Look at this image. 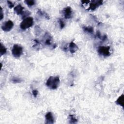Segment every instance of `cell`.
I'll use <instances>...</instances> for the list:
<instances>
[{
  "label": "cell",
  "mask_w": 124,
  "mask_h": 124,
  "mask_svg": "<svg viewBox=\"0 0 124 124\" xmlns=\"http://www.w3.org/2000/svg\"><path fill=\"white\" fill-rule=\"evenodd\" d=\"M60 83V78L58 76L50 77L46 82V85L49 88L54 90L58 88Z\"/></svg>",
  "instance_id": "cell-1"
},
{
  "label": "cell",
  "mask_w": 124,
  "mask_h": 124,
  "mask_svg": "<svg viewBox=\"0 0 124 124\" xmlns=\"http://www.w3.org/2000/svg\"><path fill=\"white\" fill-rule=\"evenodd\" d=\"M33 24V19L32 17H27L21 22L20 27L22 30H26L31 27Z\"/></svg>",
  "instance_id": "cell-2"
},
{
  "label": "cell",
  "mask_w": 124,
  "mask_h": 124,
  "mask_svg": "<svg viewBox=\"0 0 124 124\" xmlns=\"http://www.w3.org/2000/svg\"><path fill=\"white\" fill-rule=\"evenodd\" d=\"M23 53V47L17 44L13 46L12 49V54L13 56L16 58H19Z\"/></svg>",
  "instance_id": "cell-3"
},
{
  "label": "cell",
  "mask_w": 124,
  "mask_h": 124,
  "mask_svg": "<svg viewBox=\"0 0 124 124\" xmlns=\"http://www.w3.org/2000/svg\"><path fill=\"white\" fill-rule=\"evenodd\" d=\"M109 50L110 46H99L97 51L99 55L104 57H108L110 54Z\"/></svg>",
  "instance_id": "cell-4"
},
{
  "label": "cell",
  "mask_w": 124,
  "mask_h": 124,
  "mask_svg": "<svg viewBox=\"0 0 124 124\" xmlns=\"http://www.w3.org/2000/svg\"><path fill=\"white\" fill-rule=\"evenodd\" d=\"M14 26L13 22L11 20H8L3 23L1 26L2 30L6 32L10 31Z\"/></svg>",
  "instance_id": "cell-5"
},
{
  "label": "cell",
  "mask_w": 124,
  "mask_h": 124,
  "mask_svg": "<svg viewBox=\"0 0 124 124\" xmlns=\"http://www.w3.org/2000/svg\"><path fill=\"white\" fill-rule=\"evenodd\" d=\"M62 14L66 19H70L72 17V10L70 7H65L62 10Z\"/></svg>",
  "instance_id": "cell-6"
},
{
  "label": "cell",
  "mask_w": 124,
  "mask_h": 124,
  "mask_svg": "<svg viewBox=\"0 0 124 124\" xmlns=\"http://www.w3.org/2000/svg\"><path fill=\"white\" fill-rule=\"evenodd\" d=\"M102 0H93L92 1L89 5V9L91 10H94L100 5L102 4Z\"/></svg>",
  "instance_id": "cell-7"
},
{
  "label": "cell",
  "mask_w": 124,
  "mask_h": 124,
  "mask_svg": "<svg viewBox=\"0 0 124 124\" xmlns=\"http://www.w3.org/2000/svg\"><path fill=\"white\" fill-rule=\"evenodd\" d=\"M46 123L51 124H53L54 122V119L53 115L51 112H48L45 115Z\"/></svg>",
  "instance_id": "cell-8"
},
{
  "label": "cell",
  "mask_w": 124,
  "mask_h": 124,
  "mask_svg": "<svg viewBox=\"0 0 124 124\" xmlns=\"http://www.w3.org/2000/svg\"><path fill=\"white\" fill-rule=\"evenodd\" d=\"M69 48L70 52L72 54L75 53L78 49V46H77V45L73 41H72L71 43H70L69 45Z\"/></svg>",
  "instance_id": "cell-9"
},
{
  "label": "cell",
  "mask_w": 124,
  "mask_h": 124,
  "mask_svg": "<svg viewBox=\"0 0 124 124\" xmlns=\"http://www.w3.org/2000/svg\"><path fill=\"white\" fill-rule=\"evenodd\" d=\"M52 43V38L50 34L46 33L45 36L44 44L46 46H51Z\"/></svg>",
  "instance_id": "cell-10"
},
{
  "label": "cell",
  "mask_w": 124,
  "mask_h": 124,
  "mask_svg": "<svg viewBox=\"0 0 124 124\" xmlns=\"http://www.w3.org/2000/svg\"><path fill=\"white\" fill-rule=\"evenodd\" d=\"M23 9H24V7L23 6H22V5L20 4H18L17 5H16L15 8H14V11L18 15H21L23 13Z\"/></svg>",
  "instance_id": "cell-11"
},
{
  "label": "cell",
  "mask_w": 124,
  "mask_h": 124,
  "mask_svg": "<svg viewBox=\"0 0 124 124\" xmlns=\"http://www.w3.org/2000/svg\"><path fill=\"white\" fill-rule=\"evenodd\" d=\"M124 94H123L118 98V99L116 100L115 103L117 105H120V106H122V107H124Z\"/></svg>",
  "instance_id": "cell-12"
},
{
  "label": "cell",
  "mask_w": 124,
  "mask_h": 124,
  "mask_svg": "<svg viewBox=\"0 0 124 124\" xmlns=\"http://www.w3.org/2000/svg\"><path fill=\"white\" fill-rule=\"evenodd\" d=\"M69 123L71 124H75L77 123L78 119L76 118V117L73 115H70L69 116Z\"/></svg>",
  "instance_id": "cell-13"
},
{
  "label": "cell",
  "mask_w": 124,
  "mask_h": 124,
  "mask_svg": "<svg viewBox=\"0 0 124 124\" xmlns=\"http://www.w3.org/2000/svg\"><path fill=\"white\" fill-rule=\"evenodd\" d=\"M83 30H84V31L88 32L89 33H92L93 31V27L91 26H88V27L84 26L83 27Z\"/></svg>",
  "instance_id": "cell-14"
},
{
  "label": "cell",
  "mask_w": 124,
  "mask_h": 124,
  "mask_svg": "<svg viewBox=\"0 0 124 124\" xmlns=\"http://www.w3.org/2000/svg\"><path fill=\"white\" fill-rule=\"evenodd\" d=\"M7 51V49L5 48V47L4 46H3L2 43L0 44V53L1 55H3L4 54H5L6 53Z\"/></svg>",
  "instance_id": "cell-15"
},
{
  "label": "cell",
  "mask_w": 124,
  "mask_h": 124,
  "mask_svg": "<svg viewBox=\"0 0 124 124\" xmlns=\"http://www.w3.org/2000/svg\"><path fill=\"white\" fill-rule=\"evenodd\" d=\"M24 2L29 6H32L34 5L35 2L33 0H26L24 1Z\"/></svg>",
  "instance_id": "cell-16"
},
{
  "label": "cell",
  "mask_w": 124,
  "mask_h": 124,
  "mask_svg": "<svg viewBox=\"0 0 124 124\" xmlns=\"http://www.w3.org/2000/svg\"><path fill=\"white\" fill-rule=\"evenodd\" d=\"M37 13H38V14L39 15L45 17L46 18H47V19H49V18L48 15L45 12H43V11H41L40 10H39L38 11Z\"/></svg>",
  "instance_id": "cell-17"
},
{
  "label": "cell",
  "mask_w": 124,
  "mask_h": 124,
  "mask_svg": "<svg viewBox=\"0 0 124 124\" xmlns=\"http://www.w3.org/2000/svg\"><path fill=\"white\" fill-rule=\"evenodd\" d=\"M12 81L15 83H19L21 81V79L18 78L17 77H13L12 78Z\"/></svg>",
  "instance_id": "cell-18"
},
{
  "label": "cell",
  "mask_w": 124,
  "mask_h": 124,
  "mask_svg": "<svg viewBox=\"0 0 124 124\" xmlns=\"http://www.w3.org/2000/svg\"><path fill=\"white\" fill-rule=\"evenodd\" d=\"M59 22L60 23V28L61 29H63L64 26H65V23L63 22V21L62 19H59Z\"/></svg>",
  "instance_id": "cell-19"
},
{
  "label": "cell",
  "mask_w": 124,
  "mask_h": 124,
  "mask_svg": "<svg viewBox=\"0 0 124 124\" xmlns=\"http://www.w3.org/2000/svg\"><path fill=\"white\" fill-rule=\"evenodd\" d=\"M7 5H8V6L9 7V8H13L14 7V4L12 2L8 0V1H7Z\"/></svg>",
  "instance_id": "cell-20"
},
{
  "label": "cell",
  "mask_w": 124,
  "mask_h": 124,
  "mask_svg": "<svg viewBox=\"0 0 124 124\" xmlns=\"http://www.w3.org/2000/svg\"><path fill=\"white\" fill-rule=\"evenodd\" d=\"M38 93V92L36 90H33L32 91V94H33V95L34 97H36L37 96Z\"/></svg>",
  "instance_id": "cell-21"
},
{
  "label": "cell",
  "mask_w": 124,
  "mask_h": 124,
  "mask_svg": "<svg viewBox=\"0 0 124 124\" xmlns=\"http://www.w3.org/2000/svg\"><path fill=\"white\" fill-rule=\"evenodd\" d=\"M3 18V14L2 12V8L0 7V20H2Z\"/></svg>",
  "instance_id": "cell-22"
}]
</instances>
